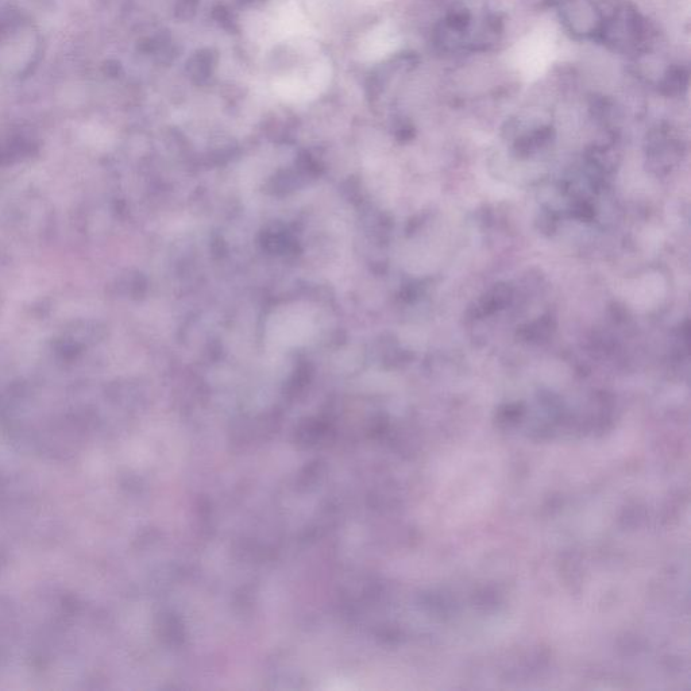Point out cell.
I'll list each match as a JSON object with an SVG mask.
<instances>
[{"label": "cell", "instance_id": "cell-4", "mask_svg": "<svg viewBox=\"0 0 691 691\" xmlns=\"http://www.w3.org/2000/svg\"><path fill=\"white\" fill-rule=\"evenodd\" d=\"M188 71L191 72L192 77L198 79L199 83L206 81L210 77L212 71V56L211 52H199L188 63Z\"/></svg>", "mask_w": 691, "mask_h": 691}, {"label": "cell", "instance_id": "cell-2", "mask_svg": "<svg viewBox=\"0 0 691 691\" xmlns=\"http://www.w3.org/2000/svg\"><path fill=\"white\" fill-rule=\"evenodd\" d=\"M559 15L566 29L575 37L600 41L604 15L590 0H565Z\"/></svg>", "mask_w": 691, "mask_h": 691}, {"label": "cell", "instance_id": "cell-5", "mask_svg": "<svg viewBox=\"0 0 691 691\" xmlns=\"http://www.w3.org/2000/svg\"><path fill=\"white\" fill-rule=\"evenodd\" d=\"M180 11H177V15L185 13V18H191V15L195 13L196 0H180L179 3Z\"/></svg>", "mask_w": 691, "mask_h": 691}, {"label": "cell", "instance_id": "cell-3", "mask_svg": "<svg viewBox=\"0 0 691 691\" xmlns=\"http://www.w3.org/2000/svg\"><path fill=\"white\" fill-rule=\"evenodd\" d=\"M660 91L667 96L682 95L689 87V71L683 67L669 68L659 83Z\"/></svg>", "mask_w": 691, "mask_h": 691}, {"label": "cell", "instance_id": "cell-1", "mask_svg": "<svg viewBox=\"0 0 691 691\" xmlns=\"http://www.w3.org/2000/svg\"><path fill=\"white\" fill-rule=\"evenodd\" d=\"M646 40V23L642 15L631 6L617 9L609 19L604 18L600 41L617 52H635Z\"/></svg>", "mask_w": 691, "mask_h": 691}]
</instances>
